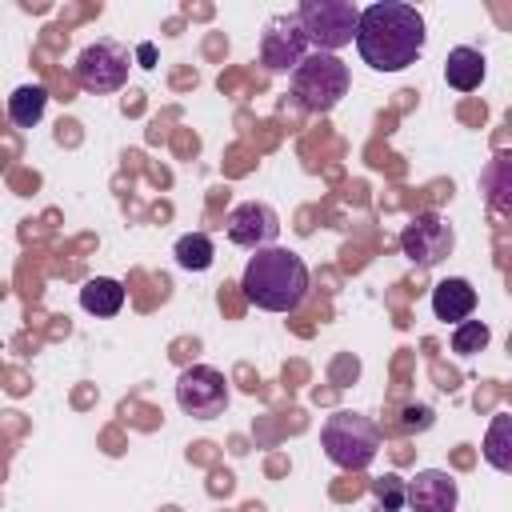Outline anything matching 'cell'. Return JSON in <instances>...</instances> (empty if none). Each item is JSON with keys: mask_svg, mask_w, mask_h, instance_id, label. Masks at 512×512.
Masks as SVG:
<instances>
[{"mask_svg": "<svg viewBox=\"0 0 512 512\" xmlns=\"http://www.w3.org/2000/svg\"><path fill=\"white\" fill-rule=\"evenodd\" d=\"M224 228H228V240L232 244L260 252V248H272V240L280 236V216L268 204H260V200H244V204H236L228 212Z\"/></svg>", "mask_w": 512, "mask_h": 512, "instance_id": "10", "label": "cell"}, {"mask_svg": "<svg viewBox=\"0 0 512 512\" xmlns=\"http://www.w3.org/2000/svg\"><path fill=\"white\" fill-rule=\"evenodd\" d=\"M484 460L496 472H512V416H492L488 424V440H484Z\"/></svg>", "mask_w": 512, "mask_h": 512, "instance_id": "16", "label": "cell"}, {"mask_svg": "<svg viewBox=\"0 0 512 512\" xmlns=\"http://www.w3.org/2000/svg\"><path fill=\"white\" fill-rule=\"evenodd\" d=\"M472 308H476V288L464 276H448V280H440L432 288V312H436V320L460 324V320L472 316Z\"/></svg>", "mask_w": 512, "mask_h": 512, "instance_id": "12", "label": "cell"}, {"mask_svg": "<svg viewBox=\"0 0 512 512\" xmlns=\"http://www.w3.org/2000/svg\"><path fill=\"white\" fill-rule=\"evenodd\" d=\"M80 308L92 312V316H116V312L124 308V288H120V280H112V276H92V280H84V288H80Z\"/></svg>", "mask_w": 512, "mask_h": 512, "instance_id": "14", "label": "cell"}, {"mask_svg": "<svg viewBox=\"0 0 512 512\" xmlns=\"http://www.w3.org/2000/svg\"><path fill=\"white\" fill-rule=\"evenodd\" d=\"M404 504L412 512H456L460 488L444 468H424L412 480H404Z\"/></svg>", "mask_w": 512, "mask_h": 512, "instance_id": "11", "label": "cell"}, {"mask_svg": "<svg viewBox=\"0 0 512 512\" xmlns=\"http://www.w3.org/2000/svg\"><path fill=\"white\" fill-rule=\"evenodd\" d=\"M324 456L344 472H364L380 452V428L360 412H332L320 428Z\"/></svg>", "mask_w": 512, "mask_h": 512, "instance_id": "3", "label": "cell"}, {"mask_svg": "<svg viewBox=\"0 0 512 512\" xmlns=\"http://www.w3.org/2000/svg\"><path fill=\"white\" fill-rule=\"evenodd\" d=\"M488 340H492V332H488L484 320H460L452 328V352L456 356H476V352L488 348Z\"/></svg>", "mask_w": 512, "mask_h": 512, "instance_id": "18", "label": "cell"}, {"mask_svg": "<svg viewBox=\"0 0 512 512\" xmlns=\"http://www.w3.org/2000/svg\"><path fill=\"white\" fill-rule=\"evenodd\" d=\"M44 108H48V88H44V84H20V88L8 96V120H12L16 128L40 124Z\"/></svg>", "mask_w": 512, "mask_h": 512, "instance_id": "15", "label": "cell"}, {"mask_svg": "<svg viewBox=\"0 0 512 512\" xmlns=\"http://www.w3.org/2000/svg\"><path fill=\"white\" fill-rule=\"evenodd\" d=\"M400 424H404L408 432H424V428H432V408H424V404H408L404 416H400Z\"/></svg>", "mask_w": 512, "mask_h": 512, "instance_id": "20", "label": "cell"}, {"mask_svg": "<svg viewBox=\"0 0 512 512\" xmlns=\"http://www.w3.org/2000/svg\"><path fill=\"white\" fill-rule=\"evenodd\" d=\"M348 64L332 52H308L296 68H292V96L308 108V112H332L344 96H348Z\"/></svg>", "mask_w": 512, "mask_h": 512, "instance_id": "4", "label": "cell"}, {"mask_svg": "<svg viewBox=\"0 0 512 512\" xmlns=\"http://www.w3.org/2000/svg\"><path fill=\"white\" fill-rule=\"evenodd\" d=\"M308 264L292 252V248H260L256 256H248L240 288L248 296V304L264 308V312H292L300 308V300L308 296Z\"/></svg>", "mask_w": 512, "mask_h": 512, "instance_id": "2", "label": "cell"}, {"mask_svg": "<svg viewBox=\"0 0 512 512\" xmlns=\"http://www.w3.org/2000/svg\"><path fill=\"white\" fill-rule=\"evenodd\" d=\"M308 56V40L300 32L296 12H280L264 24L260 32V64L268 72H292L300 60Z\"/></svg>", "mask_w": 512, "mask_h": 512, "instance_id": "9", "label": "cell"}, {"mask_svg": "<svg viewBox=\"0 0 512 512\" xmlns=\"http://www.w3.org/2000/svg\"><path fill=\"white\" fill-rule=\"evenodd\" d=\"M128 68H132V52H128L124 44H116V40H96V44H88V48L80 52V60H76V80H80V88H88V92H116V88H124Z\"/></svg>", "mask_w": 512, "mask_h": 512, "instance_id": "8", "label": "cell"}, {"mask_svg": "<svg viewBox=\"0 0 512 512\" xmlns=\"http://www.w3.org/2000/svg\"><path fill=\"white\" fill-rule=\"evenodd\" d=\"M232 392H228V380L224 372H216L212 364H192L176 376V404L180 412L196 416V420H216L224 416Z\"/></svg>", "mask_w": 512, "mask_h": 512, "instance_id": "7", "label": "cell"}, {"mask_svg": "<svg viewBox=\"0 0 512 512\" xmlns=\"http://www.w3.org/2000/svg\"><path fill=\"white\" fill-rule=\"evenodd\" d=\"M296 20H300L304 40L316 44V52H332L336 56V48L352 44L360 8L352 0H304L296 8Z\"/></svg>", "mask_w": 512, "mask_h": 512, "instance_id": "5", "label": "cell"}, {"mask_svg": "<svg viewBox=\"0 0 512 512\" xmlns=\"http://www.w3.org/2000/svg\"><path fill=\"white\" fill-rule=\"evenodd\" d=\"M212 260H216V248H212V240L204 232H188V236L176 240V264L180 268L204 272V268H212Z\"/></svg>", "mask_w": 512, "mask_h": 512, "instance_id": "17", "label": "cell"}, {"mask_svg": "<svg viewBox=\"0 0 512 512\" xmlns=\"http://www.w3.org/2000/svg\"><path fill=\"white\" fill-rule=\"evenodd\" d=\"M456 248V232L440 212H416L400 232V252L416 268H436Z\"/></svg>", "mask_w": 512, "mask_h": 512, "instance_id": "6", "label": "cell"}, {"mask_svg": "<svg viewBox=\"0 0 512 512\" xmlns=\"http://www.w3.org/2000/svg\"><path fill=\"white\" fill-rule=\"evenodd\" d=\"M352 40H356V52L368 68L400 72V68L416 64V56L424 52V16L412 4L376 0V4L360 8Z\"/></svg>", "mask_w": 512, "mask_h": 512, "instance_id": "1", "label": "cell"}, {"mask_svg": "<svg viewBox=\"0 0 512 512\" xmlns=\"http://www.w3.org/2000/svg\"><path fill=\"white\" fill-rule=\"evenodd\" d=\"M136 56H140V64H144V68H152V60H156V48H152V44H140V48H136Z\"/></svg>", "mask_w": 512, "mask_h": 512, "instance_id": "21", "label": "cell"}, {"mask_svg": "<svg viewBox=\"0 0 512 512\" xmlns=\"http://www.w3.org/2000/svg\"><path fill=\"white\" fill-rule=\"evenodd\" d=\"M444 80L456 92H472L484 80V52L480 48H452L444 60Z\"/></svg>", "mask_w": 512, "mask_h": 512, "instance_id": "13", "label": "cell"}, {"mask_svg": "<svg viewBox=\"0 0 512 512\" xmlns=\"http://www.w3.org/2000/svg\"><path fill=\"white\" fill-rule=\"evenodd\" d=\"M372 496H376L380 512H400V508H404V480L388 472V476L372 480Z\"/></svg>", "mask_w": 512, "mask_h": 512, "instance_id": "19", "label": "cell"}]
</instances>
